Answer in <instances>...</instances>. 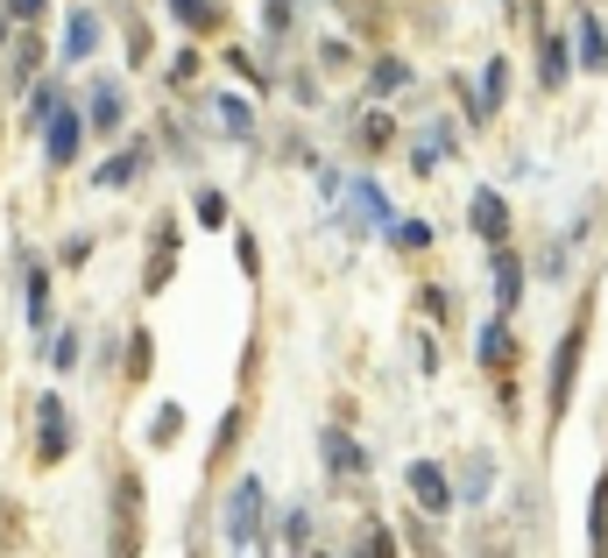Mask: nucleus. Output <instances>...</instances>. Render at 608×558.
Wrapping results in <instances>:
<instances>
[{
    "mask_svg": "<svg viewBox=\"0 0 608 558\" xmlns=\"http://www.w3.org/2000/svg\"><path fill=\"white\" fill-rule=\"evenodd\" d=\"M516 297H524V262H516L510 248H496V305L516 311Z\"/></svg>",
    "mask_w": 608,
    "mask_h": 558,
    "instance_id": "nucleus-10",
    "label": "nucleus"
},
{
    "mask_svg": "<svg viewBox=\"0 0 608 558\" xmlns=\"http://www.w3.org/2000/svg\"><path fill=\"white\" fill-rule=\"evenodd\" d=\"M142 170H150V142L135 134V149H121V156H114L107 170H99V185H107V191H121V185H135Z\"/></svg>",
    "mask_w": 608,
    "mask_h": 558,
    "instance_id": "nucleus-9",
    "label": "nucleus"
},
{
    "mask_svg": "<svg viewBox=\"0 0 608 558\" xmlns=\"http://www.w3.org/2000/svg\"><path fill=\"white\" fill-rule=\"evenodd\" d=\"M128 375H135V382L150 375V333H135V340H128Z\"/></svg>",
    "mask_w": 608,
    "mask_h": 558,
    "instance_id": "nucleus-30",
    "label": "nucleus"
},
{
    "mask_svg": "<svg viewBox=\"0 0 608 558\" xmlns=\"http://www.w3.org/2000/svg\"><path fill=\"white\" fill-rule=\"evenodd\" d=\"M368 558H396V545H390V531H382V523H368Z\"/></svg>",
    "mask_w": 608,
    "mask_h": 558,
    "instance_id": "nucleus-35",
    "label": "nucleus"
},
{
    "mask_svg": "<svg viewBox=\"0 0 608 558\" xmlns=\"http://www.w3.org/2000/svg\"><path fill=\"white\" fill-rule=\"evenodd\" d=\"M57 254H64V269H79L85 254H93V240H85V234H71V240H64V248H57Z\"/></svg>",
    "mask_w": 608,
    "mask_h": 558,
    "instance_id": "nucleus-34",
    "label": "nucleus"
},
{
    "mask_svg": "<svg viewBox=\"0 0 608 558\" xmlns=\"http://www.w3.org/2000/svg\"><path fill=\"white\" fill-rule=\"evenodd\" d=\"M573 50H581V64H587V71H608V36H601L595 14H581V28H573Z\"/></svg>",
    "mask_w": 608,
    "mask_h": 558,
    "instance_id": "nucleus-11",
    "label": "nucleus"
},
{
    "mask_svg": "<svg viewBox=\"0 0 608 558\" xmlns=\"http://www.w3.org/2000/svg\"><path fill=\"white\" fill-rule=\"evenodd\" d=\"M43 319H50V276L28 269V325H43Z\"/></svg>",
    "mask_w": 608,
    "mask_h": 558,
    "instance_id": "nucleus-22",
    "label": "nucleus"
},
{
    "mask_svg": "<svg viewBox=\"0 0 608 558\" xmlns=\"http://www.w3.org/2000/svg\"><path fill=\"white\" fill-rule=\"evenodd\" d=\"M213 107H219V128H227V134H255V107H241V99H213Z\"/></svg>",
    "mask_w": 608,
    "mask_h": 558,
    "instance_id": "nucleus-20",
    "label": "nucleus"
},
{
    "mask_svg": "<svg viewBox=\"0 0 608 558\" xmlns=\"http://www.w3.org/2000/svg\"><path fill=\"white\" fill-rule=\"evenodd\" d=\"M581 354H587V305L573 311V325L559 333V354H552V417H567V403H573V375H581Z\"/></svg>",
    "mask_w": 608,
    "mask_h": 558,
    "instance_id": "nucleus-2",
    "label": "nucleus"
},
{
    "mask_svg": "<svg viewBox=\"0 0 608 558\" xmlns=\"http://www.w3.org/2000/svg\"><path fill=\"white\" fill-rule=\"evenodd\" d=\"M284 537H290V545H305V537H311V517H305V509H290V523H284Z\"/></svg>",
    "mask_w": 608,
    "mask_h": 558,
    "instance_id": "nucleus-37",
    "label": "nucleus"
},
{
    "mask_svg": "<svg viewBox=\"0 0 608 558\" xmlns=\"http://www.w3.org/2000/svg\"><path fill=\"white\" fill-rule=\"evenodd\" d=\"M114 558H142V480L121 474L114 480V537H107Z\"/></svg>",
    "mask_w": 608,
    "mask_h": 558,
    "instance_id": "nucleus-1",
    "label": "nucleus"
},
{
    "mask_svg": "<svg viewBox=\"0 0 608 558\" xmlns=\"http://www.w3.org/2000/svg\"><path fill=\"white\" fill-rule=\"evenodd\" d=\"M396 240H404V248H425V240H432V226L410 219V226H396Z\"/></svg>",
    "mask_w": 608,
    "mask_h": 558,
    "instance_id": "nucleus-36",
    "label": "nucleus"
},
{
    "mask_svg": "<svg viewBox=\"0 0 608 558\" xmlns=\"http://www.w3.org/2000/svg\"><path fill=\"white\" fill-rule=\"evenodd\" d=\"M79 354H85V340H79V325H71V333L57 340V368H79Z\"/></svg>",
    "mask_w": 608,
    "mask_h": 558,
    "instance_id": "nucleus-31",
    "label": "nucleus"
},
{
    "mask_svg": "<svg viewBox=\"0 0 608 558\" xmlns=\"http://www.w3.org/2000/svg\"><path fill=\"white\" fill-rule=\"evenodd\" d=\"M36 64H43V43H36V36H22V43H14V85L36 79Z\"/></svg>",
    "mask_w": 608,
    "mask_h": 558,
    "instance_id": "nucleus-25",
    "label": "nucleus"
},
{
    "mask_svg": "<svg viewBox=\"0 0 608 558\" xmlns=\"http://www.w3.org/2000/svg\"><path fill=\"white\" fill-rule=\"evenodd\" d=\"M8 14H22V22H36V14H43V0H8Z\"/></svg>",
    "mask_w": 608,
    "mask_h": 558,
    "instance_id": "nucleus-40",
    "label": "nucleus"
},
{
    "mask_svg": "<svg viewBox=\"0 0 608 558\" xmlns=\"http://www.w3.org/2000/svg\"><path fill=\"white\" fill-rule=\"evenodd\" d=\"M85 128H93V120H85L79 107H64V114L50 120V134H43V149H50V163H57V170H71V156H79V149H85Z\"/></svg>",
    "mask_w": 608,
    "mask_h": 558,
    "instance_id": "nucleus-5",
    "label": "nucleus"
},
{
    "mask_svg": "<svg viewBox=\"0 0 608 558\" xmlns=\"http://www.w3.org/2000/svg\"><path fill=\"white\" fill-rule=\"evenodd\" d=\"M404 79H410V64H396V57H382V64H375V93H396Z\"/></svg>",
    "mask_w": 608,
    "mask_h": 558,
    "instance_id": "nucleus-28",
    "label": "nucleus"
},
{
    "mask_svg": "<svg viewBox=\"0 0 608 558\" xmlns=\"http://www.w3.org/2000/svg\"><path fill=\"white\" fill-rule=\"evenodd\" d=\"M262 14H270V28H290V0H262Z\"/></svg>",
    "mask_w": 608,
    "mask_h": 558,
    "instance_id": "nucleus-39",
    "label": "nucleus"
},
{
    "mask_svg": "<svg viewBox=\"0 0 608 558\" xmlns=\"http://www.w3.org/2000/svg\"><path fill=\"white\" fill-rule=\"evenodd\" d=\"M199 226H227V199L219 191H199Z\"/></svg>",
    "mask_w": 608,
    "mask_h": 558,
    "instance_id": "nucleus-29",
    "label": "nucleus"
},
{
    "mask_svg": "<svg viewBox=\"0 0 608 558\" xmlns=\"http://www.w3.org/2000/svg\"><path fill=\"white\" fill-rule=\"evenodd\" d=\"M36 425H43V460H64V452H71V425H64V396H43L36 403Z\"/></svg>",
    "mask_w": 608,
    "mask_h": 558,
    "instance_id": "nucleus-7",
    "label": "nucleus"
},
{
    "mask_svg": "<svg viewBox=\"0 0 608 558\" xmlns=\"http://www.w3.org/2000/svg\"><path fill=\"white\" fill-rule=\"evenodd\" d=\"M354 213H361V226H390V199L375 191V177H354Z\"/></svg>",
    "mask_w": 608,
    "mask_h": 558,
    "instance_id": "nucleus-13",
    "label": "nucleus"
},
{
    "mask_svg": "<svg viewBox=\"0 0 608 558\" xmlns=\"http://www.w3.org/2000/svg\"><path fill=\"white\" fill-rule=\"evenodd\" d=\"M14 523H22V502H0V545L14 537Z\"/></svg>",
    "mask_w": 608,
    "mask_h": 558,
    "instance_id": "nucleus-38",
    "label": "nucleus"
},
{
    "mask_svg": "<svg viewBox=\"0 0 608 558\" xmlns=\"http://www.w3.org/2000/svg\"><path fill=\"white\" fill-rule=\"evenodd\" d=\"M234 254H241V269H248V276L262 269V248H255V234H241V240H234Z\"/></svg>",
    "mask_w": 608,
    "mask_h": 558,
    "instance_id": "nucleus-33",
    "label": "nucleus"
},
{
    "mask_svg": "<svg viewBox=\"0 0 608 558\" xmlns=\"http://www.w3.org/2000/svg\"><path fill=\"white\" fill-rule=\"evenodd\" d=\"M502 93H510V64L502 57H488V71H481V107H474V120H488L502 107Z\"/></svg>",
    "mask_w": 608,
    "mask_h": 558,
    "instance_id": "nucleus-15",
    "label": "nucleus"
},
{
    "mask_svg": "<svg viewBox=\"0 0 608 558\" xmlns=\"http://www.w3.org/2000/svg\"><path fill=\"white\" fill-rule=\"evenodd\" d=\"M99 50V14H71L64 22V57L79 64V57H93Z\"/></svg>",
    "mask_w": 608,
    "mask_h": 558,
    "instance_id": "nucleus-12",
    "label": "nucleus"
},
{
    "mask_svg": "<svg viewBox=\"0 0 608 558\" xmlns=\"http://www.w3.org/2000/svg\"><path fill=\"white\" fill-rule=\"evenodd\" d=\"M488 480H496V460H488V452H474V460L460 466V502H481Z\"/></svg>",
    "mask_w": 608,
    "mask_h": 558,
    "instance_id": "nucleus-17",
    "label": "nucleus"
},
{
    "mask_svg": "<svg viewBox=\"0 0 608 558\" xmlns=\"http://www.w3.org/2000/svg\"><path fill=\"white\" fill-rule=\"evenodd\" d=\"M587 551L608 558V480L595 488V502H587Z\"/></svg>",
    "mask_w": 608,
    "mask_h": 558,
    "instance_id": "nucleus-19",
    "label": "nucleus"
},
{
    "mask_svg": "<svg viewBox=\"0 0 608 558\" xmlns=\"http://www.w3.org/2000/svg\"><path fill=\"white\" fill-rule=\"evenodd\" d=\"M404 480H410V502H418L425 517H446V509L460 502V495H453V480L439 474L432 460H410V474H404Z\"/></svg>",
    "mask_w": 608,
    "mask_h": 558,
    "instance_id": "nucleus-4",
    "label": "nucleus"
},
{
    "mask_svg": "<svg viewBox=\"0 0 608 558\" xmlns=\"http://www.w3.org/2000/svg\"><path fill=\"white\" fill-rule=\"evenodd\" d=\"M467 219H474V234L488 240V248H502V240H510V205H502V191H474L467 199Z\"/></svg>",
    "mask_w": 608,
    "mask_h": 558,
    "instance_id": "nucleus-6",
    "label": "nucleus"
},
{
    "mask_svg": "<svg viewBox=\"0 0 608 558\" xmlns=\"http://www.w3.org/2000/svg\"><path fill=\"white\" fill-rule=\"evenodd\" d=\"M177 431H184V411H177V403H163V411L150 417V439H156V446H170Z\"/></svg>",
    "mask_w": 608,
    "mask_h": 558,
    "instance_id": "nucleus-24",
    "label": "nucleus"
},
{
    "mask_svg": "<svg viewBox=\"0 0 608 558\" xmlns=\"http://www.w3.org/2000/svg\"><path fill=\"white\" fill-rule=\"evenodd\" d=\"M57 114H64V99H57V85H36V93H28V107H22V128H50Z\"/></svg>",
    "mask_w": 608,
    "mask_h": 558,
    "instance_id": "nucleus-18",
    "label": "nucleus"
},
{
    "mask_svg": "<svg viewBox=\"0 0 608 558\" xmlns=\"http://www.w3.org/2000/svg\"><path fill=\"white\" fill-rule=\"evenodd\" d=\"M510 354H516V346H510V325H502V319H496V325H481V360H488V368H502Z\"/></svg>",
    "mask_w": 608,
    "mask_h": 558,
    "instance_id": "nucleus-21",
    "label": "nucleus"
},
{
    "mask_svg": "<svg viewBox=\"0 0 608 558\" xmlns=\"http://www.w3.org/2000/svg\"><path fill=\"white\" fill-rule=\"evenodd\" d=\"M545 85H567V43H559V36H545Z\"/></svg>",
    "mask_w": 608,
    "mask_h": 558,
    "instance_id": "nucleus-26",
    "label": "nucleus"
},
{
    "mask_svg": "<svg viewBox=\"0 0 608 558\" xmlns=\"http://www.w3.org/2000/svg\"><path fill=\"white\" fill-rule=\"evenodd\" d=\"M361 142H368V149H382V142H390V120L368 114V120H361Z\"/></svg>",
    "mask_w": 608,
    "mask_h": 558,
    "instance_id": "nucleus-32",
    "label": "nucleus"
},
{
    "mask_svg": "<svg viewBox=\"0 0 608 558\" xmlns=\"http://www.w3.org/2000/svg\"><path fill=\"white\" fill-rule=\"evenodd\" d=\"M241 425H248L241 411H227V417H219V439H213V460H227V452H234V439H241Z\"/></svg>",
    "mask_w": 608,
    "mask_h": 558,
    "instance_id": "nucleus-27",
    "label": "nucleus"
},
{
    "mask_svg": "<svg viewBox=\"0 0 608 558\" xmlns=\"http://www.w3.org/2000/svg\"><path fill=\"white\" fill-rule=\"evenodd\" d=\"M170 240H177V226L163 219V226H156V254H150V276H142V290H170Z\"/></svg>",
    "mask_w": 608,
    "mask_h": 558,
    "instance_id": "nucleus-16",
    "label": "nucleus"
},
{
    "mask_svg": "<svg viewBox=\"0 0 608 558\" xmlns=\"http://www.w3.org/2000/svg\"><path fill=\"white\" fill-rule=\"evenodd\" d=\"M319 446H325V466H333V474H368V446H354V431L333 425Z\"/></svg>",
    "mask_w": 608,
    "mask_h": 558,
    "instance_id": "nucleus-8",
    "label": "nucleus"
},
{
    "mask_svg": "<svg viewBox=\"0 0 608 558\" xmlns=\"http://www.w3.org/2000/svg\"><path fill=\"white\" fill-rule=\"evenodd\" d=\"M121 114H128V107H121V85L99 79V85H93V114H85V120H93V128L107 134V128H121Z\"/></svg>",
    "mask_w": 608,
    "mask_h": 558,
    "instance_id": "nucleus-14",
    "label": "nucleus"
},
{
    "mask_svg": "<svg viewBox=\"0 0 608 558\" xmlns=\"http://www.w3.org/2000/svg\"><path fill=\"white\" fill-rule=\"evenodd\" d=\"M219 531H227V545H234V551H248V545H255V531H262V480H255V474H248V480H234Z\"/></svg>",
    "mask_w": 608,
    "mask_h": 558,
    "instance_id": "nucleus-3",
    "label": "nucleus"
},
{
    "mask_svg": "<svg viewBox=\"0 0 608 558\" xmlns=\"http://www.w3.org/2000/svg\"><path fill=\"white\" fill-rule=\"evenodd\" d=\"M170 14H177V22H191V28H213L219 22L213 0H170Z\"/></svg>",
    "mask_w": 608,
    "mask_h": 558,
    "instance_id": "nucleus-23",
    "label": "nucleus"
}]
</instances>
